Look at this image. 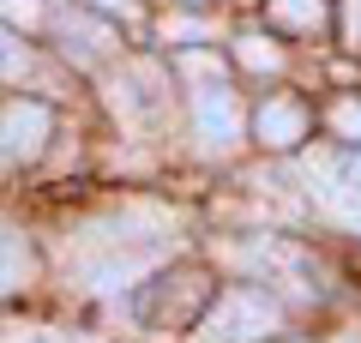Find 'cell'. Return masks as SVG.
<instances>
[{
    "label": "cell",
    "instance_id": "obj_13",
    "mask_svg": "<svg viewBox=\"0 0 361 343\" xmlns=\"http://www.w3.org/2000/svg\"><path fill=\"white\" fill-rule=\"evenodd\" d=\"M0 13L13 18V25H42V13H49V0H0Z\"/></svg>",
    "mask_w": 361,
    "mask_h": 343
},
{
    "label": "cell",
    "instance_id": "obj_11",
    "mask_svg": "<svg viewBox=\"0 0 361 343\" xmlns=\"http://www.w3.org/2000/svg\"><path fill=\"white\" fill-rule=\"evenodd\" d=\"M25 73H30V42L0 25V85H25Z\"/></svg>",
    "mask_w": 361,
    "mask_h": 343
},
{
    "label": "cell",
    "instance_id": "obj_9",
    "mask_svg": "<svg viewBox=\"0 0 361 343\" xmlns=\"http://www.w3.org/2000/svg\"><path fill=\"white\" fill-rule=\"evenodd\" d=\"M271 25H283L289 37H319L331 25V0H265Z\"/></svg>",
    "mask_w": 361,
    "mask_h": 343
},
{
    "label": "cell",
    "instance_id": "obj_8",
    "mask_svg": "<svg viewBox=\"0 0 361 343\" xmlns=\"http://www.w3.org/2000/svg\"><path fill=\"white\" fill-rule=\"evenodd\" d=\"M54 30H61V49L73 54V61H85V66H97L109 49H115V25L109 18H97V6H66L61 18H54Z\"/></svg>",
    "mask_w": 361,
    "mask_h": 343
},
{
    "label": "cell",
    "instance_id": "obj_7",
    "mask_svg": "<svg viewBox=\"0 0 361 343\" xmlns=\"http://www.w3.org/2000/svg\"><path fill=\"white\" fill-rule=\"evenodd\" d=\"M307 127H313L307 102L289 97V90H277V97H265V102L253 109V133H259L265 151H295V145L307 139Z\"/></svg>",
    "mask_w": 361,
    "mask_h": 343
},
{
    "label": "cell",
    "instance_id": "obj_5",
    "mask_svg": "<svg viewBox=\"0 0 361 343\" xmlns=\"http://www.w3.org/2000/svg\"><path fill=\"white\" fill-rule=\"evenodd\" d=\"M49 127H54V114L42 102H6L0 109V169H18L30 157H42Z\"/></svg>",
    "mask_w": 361,
    "mask_h": 343
},
{
    "label": "cell",
    "instance_id": "obj_6",
    "mask_svg": "<svg viewBox=\"0 0 361 343\" xmlns=\"http://www.w3.org/2000/svg\"><path fill=\"white\" fill-rule=\"evenodd\" d=\"M241 259L259 271V277H277L283 289H295V295H319V265H313L307 253H301L295 241H277V235H265V241H253V247H241Z\"/></svg>",
    "mask_w": 361,
    "mask_h": 343
},
{
    "label": "cell",
    "instance_id": "obj_10",
    "mask_svg": "<svg viewBox=\"0 0 361 343\" xmlns=\"http://www.w3.org/2000/svg\"><path fill=\"white\" fill-rule=\"evenodd\" d=\"M235 54H241V66H253V73H277V66H283V49L271 37H259V30H241V37H235Z\"/></svg>",
    "mask_w": 361,
    "mask_h": 343
},
{
    "label": "cell",
    "instance_id": "obj_14",
    "mask_svg": "<svg viewBox=\"0 0 361 343\" xmlns=\"http://www.w3.org/2000/svg\"><path fill=\"white\" fill-rule=\"evenodd\" d=\"M85 6H97V13H133V0H85Z\"/></svg>",
    "mask_w": 361,
    "mask_h": 343
},
{
    "label": "cell",
    "instance_id": "obj_2",
    "mask_svg": "<svg viewBox=\"0 0 361 343\" xmlns=\"http://www.w3.org/2000/svg\"><path fill=\"white\" fill-rule=\"evenodd\" d=\"M205 331L217 343H253V337H271V331H283V307L271 301L265 289H223L217 301L205 307Z\"/></svg>",
    "mask_w": 361,
    "mask_h": 343
},
{
    "label": "cell",
    "instance_id": "obj_3",
    "mask_svg": "<svg viewBox=\"0 0 361 343\" xmlns=\"http://www.w3.org/2000/svg\"><path fill=\"white\" fill-rule=\"evenodd\" d=\"M307 181H313L319 205L337 217V223L361 229V157L355 151H319V157H307Z\"/></svg>",
    "mask_w": 361,
    "mask_h": 343
},
{
    "label": "cell",
    "instance_id": "obj_12",
    "mask_svg": "<svg viewBox=\"0 0 361 343\" xmlns=\"http://www.w3.org/2000/svg\"><path fill=\"white\" fill-rule=\"evenodd\" d=\"M331 133L343 145H361V97H337L331 102Z\"/></svg>",
    "mask_w": 361,
    "mask_h": 343
},
{
    "label": "cell",
    "instance_id": "obj_1",
    "mask_svg": "<svg viewBox=\"0 0 361 343\" xmlns=\"http://www.w3.org/2000/svg\"><path fill=\"white\" fill-rule=\"evenodd\" d=\"M211 301H217L211 271H205V265H175V271H163V277L145 283L139 319H145L151 331H187V325H199V319H205Z\"/></svg>",
    "mask_w": 361,
    "mask_h": 343
},
{
    "label": "cell",
    "instance_id": "obj_4",
    "mask_svg": "<svg viewBox=\"0 0 361 343\" xmlns=\"http://www.w3.org/2000/svg\"><path fill=\"white\" fill-rule=\"evenodd\" d=\"M193 133H199L205 151H229V145L241 139V102L223 85V73H211V78L193 85Z\"/></svg>",
    "mask_w": 361,
    "mask_h": 343
},
{
    "label": "cell",
    "instance_id": "obj_15",
    "mask_svg": "<svg viewBox=\"0 0 361 343\" xmlns=\"http://www.w3.org/2000/svg\"><path fill=\"white\" fill-rule=\"evenodd\" d=\"M193 6H199V0H193Z\"/></svg>",
    "mask_w": 361,
    "mask_h": 343
}]
</instances>
